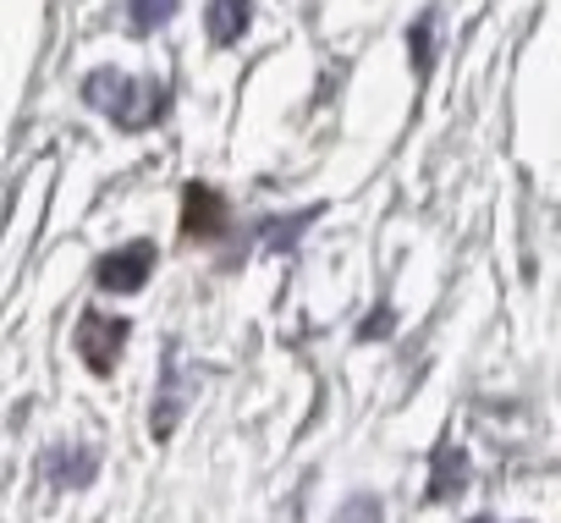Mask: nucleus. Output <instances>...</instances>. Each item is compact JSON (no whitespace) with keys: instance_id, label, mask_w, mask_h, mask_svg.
<instances>
[{"instance_id":"1","label":"nucleus","mask_w":561,"mask_h":523,"mask_svg":"<svg viewBox=\"0 0 561 523\" xmlns=\"http://www.w3.org/2000/svg\"><path fill=\"white\" fill-rule=\"evenodd\" d=\"M83 105L89 111H100L111 127H122V133H149V127H160L165 122V111H171V89L160 83V78H127V72H116V67H94V72H83Z\"/></svg>"},{"instance_id":"2","label":"nucleus","mask_w":561,"mask_h":523,"mask_svg":"<svg viewBox=\"0 0 561 523\" xmlns=\"http://www.w3.org/2000/svg\"><path fill=\"white\" fill-rule=\"evenodd\" d=\"M133 342V320L127 315H105V309H83L78 315V359L89 364V375H116L122 348Z\"/></svg>"},{"instance_id":"3","label":"nucleus","mask_w":561,"mask_h":523,"mask_svg":"<svg viewBox=\"0 0 561 523\" xmlns=\"http://www.w3.org/2000/svg\"><path fill=\"white\" fill-rule=\"evenodd\" d=\"M154 259H160V248L149 237H133V242H122V248L94 259V287L111 293V298H133L154 276Z\"/></svg>"},{"instance_id":"4","label":"nucleus","mask_w":561,"mask_h":523,"mask_svg":"<svg viewBox=\"0 0 561 523\" xmlns=\"http://www.w3.org/2000/svg\"><path fill=\"white\" fill-rule=\"evenodd\" d=\"M226 226H231V204L220 198V187L187 182L182 187V237L187 242H209V237H226Z\"/></svg>"},{"instance_id":"5","label":"nucleus","mask_w":561,"mask_h":523,"mask_svg":"<svg viewBox=\"0 0 561 523\" xmlns=\"http://www.w3.org/2000/svg\"><path fill=\"white\" fill-rule=\"evenodd\" d=\"M468 479H473L468 452H462L457 441H440V446H435V457H430V485H424V501H430V507L457 501V496L468 490Z\"/></svg>"},{"instance_id":"6","label":"nucleus","mask_w":561,"mask_h":523,"mask_svg":"<svg viewBox=\"0 0 561 523\" xmlns=\"http://www.w3.org/2000/svg\"><path fill=\"white\" fill-rule=\"evenodd\" d=\"M100 474V452L94 446H50L39 457V479L61 485V490H89Z\"/></svg>"},{"instance_id":"7","label":"nucleus","mask_w":561,"mask_h":523,"mask_svg":"<svg viewBox=\"0 0 561 523\" xmlns=\"http://www.w3.org/2000/svg\"><path fill=\"white\" fill-rule=\"evenodd\" d=\"M248 23H253V0H209L204 7V34L215 50H231L248 34Z\"/></svg>"},{"instance_id":"8","label":"nucleus","mask_w":561,"mask_h":523,"mask_svg":"<svg viewBox=\"0 0 561 523\" xmlns=\"http://www.w3.org/2000/svg\"><path fill=\"white\" fill-rule=\"evenodd\" d=\"M325 215V204H309V209H287V215H280V220H259V242H264V253H293V242L314 226Z\"/></svg>"},{"instance_id":"9","label":"nucleus","mask_w":561,"mask_h":523,"mask_svg":"<svg viewBox=\"0 0 561 523\" xmlns=\"http://www.w3.org/2000/svg\"><path fill=\"white\" fill-rule=\"evenodd\" d=\"M435 23H440V12L430 7V12H419L413 29H408V56H413V78H419V83H430V72H435Z\"/></svg>"},{"instance_id":"10","label":"nucleus","mask_w":561,"mask_h":523,"mask_svg":"<svg viewBox=\"0 0 561 523\" xmlns=\"http://www.w3.org/2000/svg\"><path fill=\"white\" fill-rule=\"evenodd\" d=\"M176 7H182V0H133V7H127V34L149 39L154 29H165L176 18Z\"/></svg>"},{"instance_id":"11","label":"nucleus","mask_w":561,"mask_h":523,"mask_svg":"<svg viewBox=\"0 0 561 523\" xmlns=\"http://www.w3.org/2000/svg\"><path fill=\"white\" fill-rule=\"evenodd\" d=\"M182 413V397H176V380H171V359H165V380H160V402H154V441H171V424Z\"/></svg>"},{"instance_id":"12","label":"nucleus","mask_w":561,"mask_h":523,"mask_svg":"<svg viewBox=\"0 0 561 523\" xmlns=\"http://www.w3.org/2000/svg\"><path fill=\"white\" fill-rule=\"evenodd\" d=\"M369 518H380V501H375V496H358V501H347V507L336 512V523H369Z\"/></svg>"},{"instance_id":"13","label":"nucleus","mask_w":561,"mask_h":523,"mask_svg":"<svg viewBox=\"0 0 561 523\" xmlns=\"http://www.w3.org/2000/svg\"><path fill=\"white\" fill-rule=\"evenodd\" d=\"M386 331H391V309H375V315L364 320V331H358V337H364V342H375V337H386Z\"/></svg>"},{"instance_id":"14","label":"nucleus","mask_w":561,"mask_h":523,"mask_svg":"<svg viewBox=\"0 0 561 523\" xmlns=\"http://www.w3.org/2000/svg\"><path fill=\"white\" fill-rule=\"evenodd\" d=\"M468 523H495V518H468Z\"/></svg>"}]
</instances>
